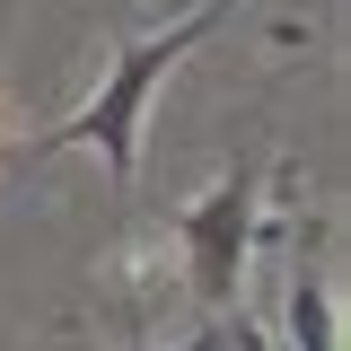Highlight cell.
I'll use <instances>...</instances> for the list:
<instances>
[{
  "mask_svg": "<svg viewBox=\"0 0 351 351\" xmlns=\"http://www.w3.org/2000/svg\"><path fill=\"white\" fill-rule=\"evenodd\" d=\"M228 9H237V0H202V9H184L176 27H158V36H114V44H106V80L88 88V97H80L53 132L18 141V158L97 149V167H106V184H114V202H132V167H141V123H149V97L167 88V71L193 53V44H211L219 27H228Z\"/></svg>",
  "mask_w": 351,
  "mask_h": 351,
  "instance_id": "6da1fadb",
  "label": "cell"
},
{
  "mask_svg": "<svg viewBox=\"0 0 351 351\" xmlns=\"http://www.w3.org/2000/svg\"><path fill=\"white\" fill-rule=\"evenodd\" d=\"M255 343H263V351H281V343H272V334H255Z\"/></svg>",
  "mask_w": 351,
  "mask_h": 351,
  "instance_id": "5b68a950",
  "label": "cell"
},
{
  "mask_svg": "<svg viewBox=\"0 0 351 351\" xmlns=\"http://www.w3.org/2000/svg\"><path fill=\"white\" fill-rule=\"evenodd\" d=\"M167 351H228V325H193L184 343H167Z\"/></svg>",
  "mask_w": 351,
  "mask_h": 351,
  "instance_id": "277c9868",
  "label": "cell"
},
{
  "mask_svg": "<svg viewBox=\"0 0 351 351\" xmlns=\"http://www.w3.org/2000/svg\"><path fill=\"white\" fill-rule=\"evenodd\" d=\"M272 343H281V351H343V316H334L325 263L307 255V237H299V255H290V290H281V325H272Z\"/></svg>",
  "mask_w": 351,
  "mask_h": 351,
  "instance_id": "3957f363",
  "label": "cell"
},
{
  "mask_svg": "<svg viewBox=\"0 0 351 351\" xmlns=\"http://www.w3.org/2000/svg\"><path fill=\"white\" fill-rule=\"evenodd\" d=\"M255 237H263V167H228L211 193H193V202L167 219V255H176L184 290L202 299L211 325L237 316V290H246Z\"/></svg>",
  "mask_w": 351,
  "mask_h": 351,
  "instance_id": "7a4b0ae2",
  "label": "cell"
}]
</instances>
